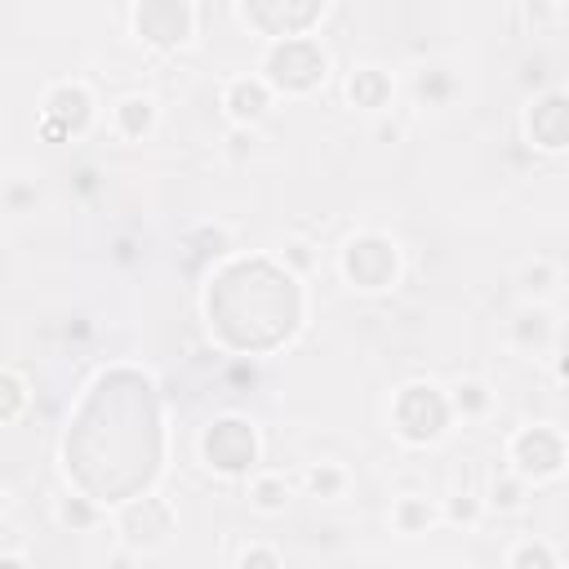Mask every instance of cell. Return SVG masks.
Returning <instances> with one entry per match:
<instances>
[{
	"label": "cell",
	"instance_id": "cell-31",
	"mask_svg": "<svg viewBox=\"0 0 569 569\" xmlns=\"http://www.w3.org/2000/svg\"><path fill=\"white\" fill-rule=\"evenodd\" d=\"M400 133H405L400 120H378V124H373V138H378V142H400Z\"/></svg>",
	"mask_w": 569,
	"mask_h": 569
},
{
	"label": "cell",
	"instance_id": "cell-34",
	"mask_svg": "<svg viewBox=\"0 0 569 569\" xmlns=\"http://www.w3.org/2000/svg\"><path fill=\"white\" fill-rule=\"evenodd\" d=\"M4 516H9V489L0 485V520H4Z\"/></svg>",
	"mask_w": 569,
	"mask_h": 569
},
{
	"label": "cell",
	"instance_id": "cell-15",
	"mask_svg": "<svg viewBox=\"0 0 569 569\" xmlns=\"http://www.w3.org/2000/svg\"><path fill=\"white\" fill-rule=\"evenodd\" d=\"M445 396H449V413H453V422H485L489 413H493V387L485 382V378H476V373H467V378H453L449 387H445Z\"/></svg>",
	"mask_w": 569,
	"mask_h": 569
},
{
	"label": "cell",
	"instance_id": "cell-16",
	"mask_svg": "<svg viewBox=\"0 0 569 569\" xmlns=\"http://www.w3.org/2000/svg\"><path fill=\"white\" fill-rule=\"evenodd\" d=\"M560 280H565L560 262L538 253V258L520 262V271H516V293H520V302H538V307H551V298L560 293Z\"/></svg>",
	"mask_w": 569,
	"mask_h": 569
},
{
	"label": "cell",
	"instance_id": "cell-9",
	"mask_svg": "<svg viewBox=\"0 0 569 569\" xmlns=\"http://www.w3.org/2000/svg\"><path fill=\"white\" fill-rule=\"evenodd\" d=\"M178 529V511L164 493H138V498H124L120 511H116V538L124 551L133 556H147V551H160Z\"/></svg>",
	"mask_w": 569,
	"mask_h": 569
},
{
	"label": "cell",
	"instance_id": "cell-12",
	"mask_svg": "<svg viewBox=\"0 0 569 569\" xmlns=\"http://www.w3.org/2000/svg\"><path fill=\"white\" fill-rule=\"evenodd\" d=\"M507 347L520 351V356H542V351H556L560 347V320L551 307H538V302H520L507 320Z\"/></svg>",
	"mask_w": 569,
	"mask_h": 569
},
{
	"label": "cell",
	"instance_id": "cell-21",
	"mask_svg": "<svg viewBox=\"0 0 569 569\" xmlns=\"http://www.w3.org/2000/svg\"><path fill=\"white\" fill-rule=\"evenodd\" d=\"M502 569H565V560H560V551L547 538L529 533V538H516L502 551Z\"/></svg>",
	"mask_w": 569,
	"mask_h": 569
},
{
	"label": "cell",
	"instance_id": "cell-11",
	"mask_svg": "<svg viewBox=\"0 0 569 569\" xmlns=\"http://www.w3.org/2000/svg\"><path fill=\"white\" fill-rule=\"evenodd\" d=\"M218 107L222 116L231 120V129H258L271 107H276V93L267 89V80L258 71H231L222 84H218Z\"/></svg>",
	"mask_w": 569,
	"mask_h": 569
},
{
	"label": "cell",
	"instance_id": "cell-6",
	"mask_svg": "<svg viewBox=\"0 0 569 569\" xmlns=\"http://www.w3.org/2000/svg\"><path fill=\"white\" fill-rule=\"evenodd\" d=\"M98 120V93L89 80L80 76H58L40 89V120L36 129L44 138H58V142H76L93 129Z\"/></svg>",
	"mask_w": 569,
	"mask_h": 569
},
{
	"label": "cell",
	"instance_id": "cell-14",
	"mask_svg": "<svg viewBox=\"0 0 569 569\" xmlns=\"http://www.w3.org/2000/svg\"><path fill=\"white\" fill-rule=\"evenodd\" d=\"M160 124V102L156 93H142V89H129L111 102V133L120 142H147Z\"/></svg>",
	"mask_w": 569,
	"mask_h": 569
},
{
	"label": "cell",
	"instance_id": "cell-5",
	"mask_svg": "<svg viewBox=\"0 0 569 569\" xmlns=\"http://www.w3.org/2000/svg\"><path fill=\"white\" fill-rule=\"evenodd\" d=\"M502 467L511 476H520L529 489L538 485H556L569 467V440L556 422H525L507 436L502 445Z\"/></svg>",
	"mask_w": 569,
	"mask_h": 569
},
{
	"label": "cell",
	"instance_id": "cell-28",
	"mask_svg": "<svg viewBox=\"0 0 569 569\" xmlns=\"http://www.w3.org/2000/svg\"><path fill=\"white\" fill-rule=\"evenodd\" d=\"M520 13H525V22H556L560 13H565V4H556V0H525L520 4Z\"/></svg>",
	"mask_w": 569,
	"mask_h": 569
},
{
	"label": "cell",
	"instance_id": "cell-3",
	"mask_svg": "<svg viewBox=\"0 0 569 569\" xmlns=\"http://www.w3.org/2000/svg\"><path fill=\"white\" fill-rule=\"evenodd\" d=\"M400 271H405V249L382 227H360L338 249V276L356 293H369V298L387 293L400 284Z\"/></svg>",
	"mask_w": 569,
	"mask_h": 569
},
{
	"label": "cell",
	"instance_id": "cell-32",
	"mask_svg": "<svg viewBox=\"0 0 569 569\" xmlns=\"http://www.w3.org/2000/svg\"><path fill=\"white\" fill-rule=\"evenodd\" d=\"M27 200H36V187H13V191H9V209H13V213H18Z\"/></svg>",
	"mask_w": 569,
	"mask_h": 569
},
{
	"label": "cell",
	"instance_id": "cell-27",
	"mask_svg": "<svg viewBox=\"0 0 569 569\" xmlns=\"http://www.w3.org/2000/svg\"><path fill=\"white\" fill-rule=\"evenodd\" d=\"M236 569H284V556H280V547H276V542L253 538V542H244V547H240Z\"/></svg>",
	"mask_w": 569,
	"mask_h": 569
},
{
	"label": "cell",
	"instance_id": "cell-25",
	"mask_svg": "<svg viewBox=\"0 0 569 569\" xmlns=\"http://www.w3.org/2000/svg\"><path fill=\"white\" fill-rule=\"evenodd\" d=\"M440 507V525H449V529H476L480 525V516H485V502H480V493H449V498H440L436 502Z\"/></svg>",
	"mask_w": 569,
	"mask_h": 569
},
{
	"label": "cell",
	"instance_id": "cell-4",
	"mask_svg": "<svg viewBox=\"0 0 569 569\" xmlns=\"http://www.w3.org/2000/svg\"><path fill=\"white\" fill-rule=\"evenodd\" d=\"M196 453L200 462L222 476V480H244L249 471H258V458H262V431L253 418L244 413H218L200 427L196 436Z\"/></svg>",
	"mask_w": 569,
	"mask_h": 569
},
{
	"label": "cell",
	"instance_id": "cell-18",
	"mask_svg": "<svg viewBox=\"0 0 569 569\" xmlns=\"http://www.w3.org/2000/svg\"><path fill=\"white\" fill-rule=\"evenodd\" d=\"M387 520H391V529L400 538H418V533H431L440 525V507L427 493H396Z\"/></svg>",
	"mask_w": 569,
	"mask_h": 569
},
{
	"label": "cell",
	"instance_id": "cell-33",
	"mask_svg": "<svg viewBox=\"0 0 569 569\" xmlns=\"http://www.w3.org/2000/svg\"><path fill=\"white\" fill-rule=\"evenodd\" d=\"M0 569H31L22 551H0Z\"/></svg>",
	"mask_w": 569,
	"mask_h": 569
},
{
	"label": "cell",
	"instance_id": "cell-26",
	"mask_svg": "<svg viewBox=\"0 0 569 569\" xmlns=\"http://www.w3.org/2000/svg\"><path fill=\"white\" fill-rule=\"evenodd\" d=\"M27 400H31V391H27V378H22L18 369L0 365V427H9L13 418H22Z\"/></svg>",
	"mask_w": 569,
	"mask_h": 569
},
{
	"label": "cell",
	"instance_id": "cell-24",
	"mask_svg": "<svg viewBox=\"0 0 569 569\" xmlns=\"http://www.w3.org/2000/svg\"><path fill=\"white\" fill-rule=\"evenodd\" d=\"M276 262H280L293 280H307V276L316 271V262H320V249H316V240H307V236H289V240L276 249Z\"/></svg>",
	"mask_w": 569,
	"mask_h": 569
},
{
	"label": "cell",
	"instance_id": "cell-13",
	"mask_svg": "<svg viewBox=\"0 0 569 569\" xmlns=\"http://www.w3.org/2000/svg\"><path fill=\"white\" fill-rule=\"evenodd\" d=\"M342 98L351 111H365V116H382L396 98V76L382 67V62H356L347 76H342Z\"/></svg>",
	"mask_w": 569,
	"mask_h": 569
},
{
	"label": "cell",
	"instance_id": "cell-30",
	"mask_svg": "<svg viewBox=\"0 0 569 569\" xmlns=\"http://www.w3.org/2000/svg\"><path fill=\"white\" fill-rule=\"evenodd\" d=\"M102 569H138V556H133V551H124V547H111V551H107V560H102Z\"/></svg>",
	"mask_w": 569,
	"mask_h": 569
},
{
	"label": "cell",
	"instance_id": "cell-35",
	"mask_svg": "<svg viewBox=\"0 0 569 569\" xmlns=\"http://www.w3.org/2000/svg\"><path fill=\"white\" fill-rule=\"evenodd\" d=\"M445 569H467V565H445Z\"/></svg>",
	"mask_w": 569,
	"mask_h": 569
},
{
	"label": "cell",
	"instance_id": "cell-29",
	"mask_svg": "<svg viewBox=\"0 0 569 569\" xmlns=\"http://www.w3.org/2000/svg\"><path fill=\"white\" fill-rule=\"evenodd\" d=\"M258 142V129H227V156L231 160H244Z\"/></svg>",
	"mask_w": 569,
	"mask_h": 569
},
{
	"label": "cell",
	"instance_id": "cell-19",
	"mask_svg": "<svg viewBox=\"0 0 569 569\" xmlns=\"http://www.w3.org/2000/svg\"><path fill=\"white\" fill-rule=\"evenodd\" d=\"M302 489H307V498H316V502H338V498H347V489H351V471H347V462H338V458L307 462Z\"/></svg>",
	"mask_w": 569,
	"mask_h": 569
},
{
	"label": "cell",
	"instance_id": "cell-8",
	"mask_svg": "<svg viewBox=\"0 0 569 569\" xmlns=\"http://www.w3.org/2000/svg\"><path fill=\"white\" fill-rule=\"evenodd\" d=\"M329 4L325 0H236V18L267 40H293V36H316L325 22Z\"/></svg>",
	"mask_w": 569,
	"mask_h": 569
},
{
	"label": "cell",
	"instance_id": "cell-7",
	"mask_svg": "<svg viewBox=\"0 0 569 569\" xmlns=\"http://www.w3.org/2000/svg\"><path fill=\"white\" fill-rule=\"evenodd\" d=\"M129 31L138 44L156 49V53H178L191 44L196 27H200V4L196 0H133L124 9Z\"/></svg>",
	"mask_w": 569,
	"mask_h": 569
},
{
	"label": "cell",
	"instance_id": "cell-23",
	"mask_svg": "<svg viewBox=\"0 0 569 569\" xmlns=\"http://www.w3.org/2000/svg\"><path fill=\"white\" fill-rule=\"evenodd\" d=\"M453 93H458V80H453V71H449V67H422V71H418V80H413V98H418L422 107H431V111L449 107V102H453Z\"/></svg>",
	"mask_w": 569,
	"mask_h": 569
},
{
	"label": "cell",
	"instance_id": "cell-17",
	"mask_svg": "<svg viewBox=\"0 0 569 569\" xmlns=\"http://www.w3.org/2000/svg\"><path fill=\"white\" fill-rule=\"evenodd\" d=\"M244 498L258 516H284L293 502V480L284 471H249L244 476Z\"/></svg>",
	"mask_w": 569,
	"mask_h": 569
},
{
	"label": "cell",
	"instance_id": "cell-10",
	"mask_svg": "<svg viewBox=\"0 0 569 569\" xmlns=\"http://www.w3.org/2000/svg\"><path fill=\"white\" fill-rule=\"evenodd\" d=\"M520 133L538 156H565L569 151V93L560 84L533 89V98L520 111Z\"/></svg>",
	"mask_w": 569,
	"mask_h": 569
},
{
	"label": "cell",
	"instance_id": "cell-2",
	"mask_svg": "<svg viewBox=\"0 0 569 569\" xmlns=\"http://www.w3.org/2000/svg\"><path fill=\"white\" fill-rule=\"evenodd\" d=\"M387 427L405 449H431L449 436L453 413H449V396L440 382L431 378H409L391 391L387 405Z\"/></svg>",
	"mask_w": 569,
	"mask_h": 569
},
{
	"label": "cell",
	"instance_id": "cell-20",
	"mask_svg": "<svg viewBox=\"0 0 569 569\" xmlns=\"http://www.w3.org/2000/svg\"><path fill=\"white\" fill-rule=\"evenodd\" d=\"M53 520H58V529H67V533H89V529L107 525V511H102L98 498L67 489V493L53 498Z\"/></svg>",
	"mask_w": 569,
	"mask_h": 569
},
{
	"label": "cell",
	"instance_id": "cell-1",
	"mask_svg": "<svg viewBox=\"0 0 569 569\" xmlns=\"http://www.w3.org/2000/svg\"><path fill=\"white\" fill-rule=\"evenodd\" d=\"M253 71L267 80L276 98H311L329 84L333 58L320 36H293V40H267L258 49Z\"/></svg>",
	"mask_w": 569,
	"mask_h": 569
},
{
	"label": "cell",
	"instance_id": "cell-22",
	"mask_svg": "<svg viewBox=\"0 0 569 569\" xmlns=\"http://www.w3.org/2000/svg\"><path fill=\"white\" fill-rule=\"evenodd\" d=\"M489 511H498V516H516V511H525V502H529V485L520 480V476H511L507 467H498L493 476H489V489H485V498H480Z\"/></svg>",
	"mask_w": 569,
	"mask_h": 569
}]
</instances>
